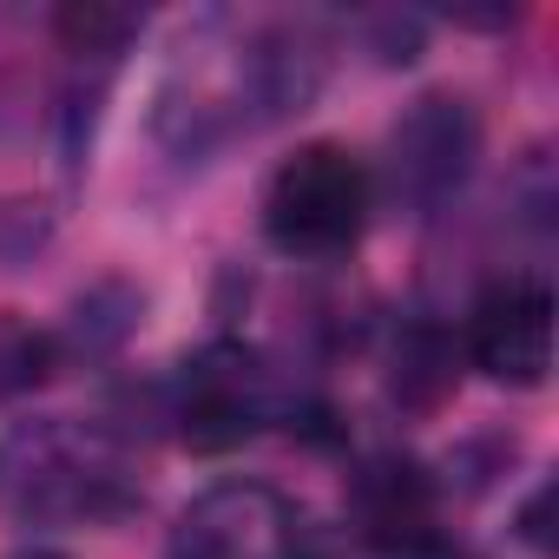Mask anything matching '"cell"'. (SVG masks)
Here are the masks:
<instances>
[{
	"instance_id": "cell-7",
	"label": "cell",
	"mask_w": 559,
	"mask_h": 559,
	"mask_svg": "<svg viewBox=\"0 0 559 559\" xmlns=\"http://www.w3.org/2000/svg\"><path fill=\"white\" fill-rule=\"evenodd\" d=\"M356 520H362V539L389 559V552H415L428 546L435 533V500H428V480L408 467V461H369L362 480H356Z\"/></svg>"
},
{
	"instance_id": "cell-6",
	"label": "cell",
	"mask_w": 559,
	"mask_h": 559,
	"mask_svg": "<svg viewBox=\"0 0 559 559\" xmlns=\"http://www.w3.org/2000/svg\"><path fill=\"white\" fill-rule=\"evenodd\" d=\"M467 356L507 389H539L552 369V290L539 276H500L467 310Z\"/></svg>"
},
{
	"instance_id": "cell-9",
	"label": "cell",
	"mask_w": 559,
	"mask_h": 559,
	"mask_svg": "<svg viewBox=\"0 0 559 559\" xmlns=\"http://www.w3.org/2000/svg\"><path fill=\"white\" fill-rule=\"evenodd\" d=\"M14 559H60V552H40V546H34V552H14Z\"/></svg>"
},
{
	"instance_id": "cell-2",
	"label": "cell",
	"mask_w": 559,
	"mask_h": 559,
	"mask_svg": "<svg viewBox=\"0 0 559 559\" xmlns=\"http://www.w3.org/2000/svg\"><path fill=\"white\" fill-rule=\"evenodd\" d=\"M369 204H376L369 165L336 139H310L263 185V237L284 257H343L356 250Z\"/></svg>"
},
{
	"instance_id": "cell-4",
	"label": "cell",
	"mask_w": 559,
	"mask_h": 559,
	"mask_svg": "<svg viewBox=\"0 0 559 559\" xmlns=\"http://www.w3.org/2000/svg\"><path fill=\"white\" fill-rule=\"evenodd\" d=\"M165 559H310V546L284 493L257 480H224L178 513Z\"/></svg>"
},
{
	"instance_id": "cell-3",
	"label": "cell",
	"mask_w": 559,
	"mask_h": 559,
	"mask_svg": "<svg viewBox=\"0 0 559 559\" xmlns=\"http://www.w3.org/2000/svg\"><path fill=\"white\" fill-rule=\"evenodd\" d=\"M270 415H276V382L263 356L243 343H204L171 376V428L198 454L243 448Z\"/></svg>"
},
{
	"instance_id": "cell-8",
	"label": "cell",
	"mask_w": 559,
	"mask_h": 559,
	"mask_svg": "<svg viewBox=\"0 0 559 559\" xmlns=\"http://www.w3.org/2000/svg\"><path fill=\"white\" fill-rule=\"evenodd\" d=\"M53 356L60 343L47 330H34L27 317H0V402H14V395H34L47 376H53Z\"/></svg>"
},
{
	"instance_id": "cell-5",
	"label": "cell",
	"mask_w": 559,
	"mask_h": 559,
	"mask_svg": "<svg viewBox=\"0 0 559 559\" xmlns=\"http://www.w3.org/2000/svg\"><path fill=\"white\" fill-rule=\"evenodd\" d=\"M474 158H480V126H474L467 99H454V93L415 99L389 132V185L408 211H441L467 185Z\"/></svg>"
},
{
	"instance_id": "cell-1",
	"label": "cell",
	"mask_w": 559,
	"mask_h": 559,
	"mask_svg": "<svg viewBox=\"0 0 559 559\" xmlns=\"http://www.w3.org/2000/svg\"><path fill=\"white\" fill-rule=\"evenodd\" d=\"M0 507L40 526H112L139 507V474L106 428L27 421L0 441Z\"/></svg>"
}]
</instances>
